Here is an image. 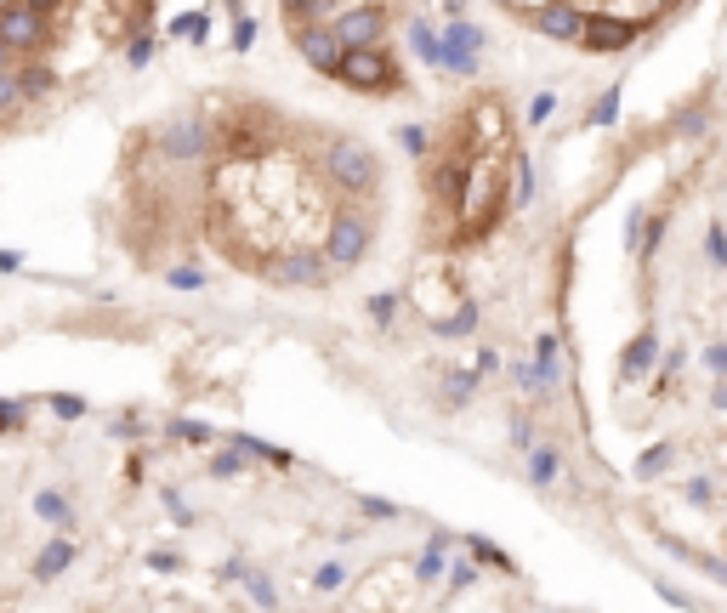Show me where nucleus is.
Wrapping results in <instances>:
<instances>
[{
	"mask_svg": "<svg viewBox=\"0 0 727 613\" xmlns=\"http://www.w3.org/2000/svg\"><path fill=\"white\" fill-rule=\"evenodd\" d=\"M324 176H330L336 188H347V193H370L375 182H381V159H375L370 142L330 137L324 142Z\"/></svg>",
	"mask_w": 727,
	"mask_h": 613,
	"instance_id": "nucleus-1",
	"label": "nucleus"
},
{
	"mask_svg": "<svg viewBox=\"0 0 727 613\" xmlns=\"http://www.w3.org/2000/svg\"><path fill=\"white\" fill-rule=\"evenodd\" d=\"M336 80H341L347 91H364V97H392V91L404 86L398 63H392L381 46H364V52H341Z\"/></svg>",
	"mask_w": 727,
	"mask_h": 613,
	"instance_id": "nucleus-2",
	"label": "nucleus"
},
{
	"mask_svg": "<svg viewBox=\"0 0 727 613\" xmlns=\"http://www.w3.org/2000/svg\"><path fill=\"white\" fill-rule=\"evenodd\" d=\"M370 222L358 211H341L336 222H330V233H324V262L336 267V273H347V267H358L364 256H370Z\"/></svg>",
	"mask_w": 727,
	"mask_h": 613,
	"instance_id": "nucleus-3",
	"label": "nucleus"
},
{
	"mask_svg": "<svg viewBox=\"0 0 727 613\" xmlns=\"http://www.w3.org/2000/svg\"><path fill=\"white\" fill-rule=\"evenodd\" d=\"M0 40L12 52H40L52 40V12L46 6H0Z\"/></svg>",
	"mask_w": 727,
	"mask_h": 613,
	"instance_id": "nucleus-4",
	"label": "nucleus"
},
{
	"mask_svg": "<svg viewBox=\"0 0 727 613\" xmlns=\"http://www.w3.org/2000/svg\"><path fill=\"white\" fill-rule=\"evenodd\" d=\"M330 29H336V40L347 46V52H364V46H381L387 12H381V6H336Z\"/></svg>",
	"mask_w": 727,
	"mask_h": 613,
	"instance_id": "nucleus-5",
	"label": "nucleus"
},
{
	"mask_svg": "<svg viewBox=\"0 0 727 613\" xmlns=\"http://www.w3.org/2000/svg\"><path fill=\"white\" fill-rule=\"evenodd\" d=\"M637 23H648V18H608V12H591L586 29H580V46H586V52H620V46L637 40Z\"/></svg>",
	"mask_w": 727,
	"mask_h": 613,
	"instance_id": "nucleus-6",
	"label": "nucleus"
},
{
	"mask_svg": "<svg viewBox=\"0 0 727 613\" xmlns=\"http://www.w3.org/2000/svg\"><path fill=\"white\" fill-rule=\"evenodd\" d=\"M438 52H444L449 74H478V52H483V29L472 23H449V35H438Z\"/></svg>",
	"mask_w": 727,
	"mask_h": 613,
	"instance_id": "nucleus-7",
	"label": "nucleus"
},
{
	"mask_svg": "<svg viewBox=\"0 0 727 613\" xmlns=\"http://www.w3.org/2000/svg\"><path fill=\"white\" fill-rule=\"evenodd\" d=\"M160 148H165V159H205L211 154V125L194 120V114L188 120H171L160 131Z\"/></svg>",
	"mask_w": 727,
	"mask_h": 613,
	"instance_id": "nucleus-8",
	"label": "nucleus"
},
{
	"mask_svg": "<svg viewBox=\"0 0 727 613\" xmlns=\"http://www.w3.org/2000/svg\"><path fill=\"white\" fill-rule=\"evenodd\" d=\"M296 46H302V57H307V63H313V69L336 80V69H341V52H347V46H341V40H336V29H330V23H313V29H302V35H296Z\"/></svg>",
	"mask_w": 727,
	"mask_h": 613,
	"instance_id": "nucleus-9",
	"label": "nucleus"
},
{
	"mask_svg": "<svg viewBox=\"0 0 727 613\" xmlns=\"http://www.w3.org/2000/svg\"><path fill=\"white\" fill-rule=\"evenodd\" d=\"M279 284H324L330 279V262H324V250H290L284 262L267 267Z\"/></svg>",
	"mask_w": 727,
	"mask_h": 613,
	"instance_id": "nucleus-10",
	"label": "nucleus"
},
{
	"mask_svg": "<svg viewBox=\"0 0 727 613\" xmlns=\"http://www.w3.org/2000/svg\"><path fill=\"white\" fill-rule=\"evenodd\" d=\"M517 18L551 40H580V29H586V12H574V6H540V12H517Z\"/></svg>",
	"mask_w": 727,
	"mask_h": 613,
	"instance_id": "nucleus-11",
	"label": "nucleus"
},
{
	"mask_svg": "<svg viewBox=\"0 0 727 613\" xmlns=\"http://www.w3.org/2000/svg\"><path fill=\"white\" fill-rule=\"evenodd\" d=\"M233 449L239 455H250V460H267V466H296V455L290 449H279V443H262V438H245V432H233Z\"/></svg>",
	"mask_w": 727,
	"mask_h": 613,
	"instance_id": "nucleus-12",
	"label": "nucleus"
},
{
	"mask_svg": "<svg viewBox=\"0 0 727 613\" xmlns=\"http://www.w3.org/2000/svg\"><path fill=\"white\" fill-rule=\"evenodd\" d=\"M69 562H74V540H52V545H46V551L35 557V579L46 585V579H57L63 568H69Z\"/></svg>",
	"mask_w": 727,
	"mask_h": 613,
	"instance_id": "nucleus-13",
	"label": "nucleus"
},
{
	"mask_svg": "<svg viewBox=\"0 0 727 613\" xmlns=\"http://www.w3.org/2000/svg\"><path fill=\"white\" fill-rule=\"evenodd\" d=\"M449 534H432V540H426V551H421V562H415V579H421V585H432V579L444 574V551H449Z\"/></svg>",
	"mask_w": 727,
	"mask_h": 613,
	"instance_id": "nucleus-14",
	"label": "nucleus"
},
{
	"mask_svg": "<svg viewBox=\"0 0 727 613\" xmlns=\"http://www.w3.org/2000/svg\"><path fill=\"white\" fill-rule=\"evenodd\" d=\"M35 511H40V523H52V528H69L74 523V511H69V500H63V489H40L35 494Z\"/></svg>",
	"mask_w": 727,
	"mask_h": 613,
	"instance_id": "nucleus-15",
	"label": "nucleus"
},
{
	"mask_svg": "<svg viewBox=\"0 0 727 613\" xmlns=\"http://www.w3.org/2000/svg\"><path fill=\"white\" fill-rule=\"evenodd\" d=\"M171 35L188 40V46H205V35H211V12H182V18H171Z\"/></svg>",
	"mask_w": 727,
	"mask_h": 613,
	"instance_id": "nucleus-16",
	"label": "nucleus"
},
{
	"mask_svg": "<svg viewBox=\"0 0 727 613\" xmlns=\"http://www.w3.org/2000/svg\"><path fill=\"white\" fill-rule=\"evenodd\" d=\"M557 466H563V460H557V449H546V443H540V449H529V483H540V489H546L551 477H557Z\"/></svg>",
	"mask_w": 727,
	"mask_h": 613,
	"instance_id": "nucleus-17",
	"label": "nucleus"
},
{
	"mask_svg": "<svg viewBox=\"0 0 727 613\" xmlns=\"http://www.w3.org/2000/svg\"><path fill=\"white\" fill-rule=\"evenodd\" d=\"M46 91H52V69H23L18 74V103H35Z\"/></svg>",
	"mask_w": 727,
	"mask_h": 613,
	"instance_id": "nucleus-18",
	"label": "nucleus"
},
{
	"mask_svg": "<svg viewBox=\"0 0 727 613\" xmlns=\"http://www.w3.org/2000/svg\"><path fill=\"white\" fill-rule=\"evenodd\" d=\"M409 46H415V52H421L426 63H438V69H444V52H438V35H432V29H426L421 18L409 23Z\"/></svg>",
	"mask_w": 727,
	"mask_h": 613,
	"instance_id": "nucleus-19",
	"label": "nucleus"
},
{
	"mask_svg": "<svg viewBox=\"0 0 727 613\" xmlns=\"http://www.w3.org/2000/svg\"><path fill=\"white\" fill-rule=\"evenodd\" d=\"M228 12H233V40L228 46L233 52H250V46H256V18H250L245 6H228Z\"/></svg>",
	"mask_w": 727,
	"mask_h": 613,
	"instance_id": "nucleus-20",
	"label": "nucleus"
},
{
	"mask_svg": "<svg viewBox=\"0 0 727 613\" xmlns=\"http://www.w3.org/2000/svg\"><path fill=\"white\" fill-rule=\"evenodd\" d=\"M648 358H654V335H637V341H631V347H625V375H642V369H648Z\"/></svg>",
	"mask_w": 727,
	"mask_h": 613,
	"instance_id": "nucleus-21",
	"label": "nucleus"
},
{
	"mask_svg": "<svg viewBox=\"0 0 727 613\" xmlns=\"http://www.w3.org/2000/svg\"><path fill=\"white\" fill-rule=\"evenodd\" d=\"M245 591H250V602H256V608L279 613V591L267 585V574H245Z\"/></svg>",
	"mask_w": 727,
	"mask_h": 613,
	"instance_id": "nucleus-22",
	"label": "nucleus"
},
{
	"mask_svg": "<svg viewBox=\"0 0 727 613\" xmlns=\"http://www.w3.org/2000/svg\"><path fill=\"white\" fill-rule=\"evenodd\" d=\"M165 432H171L177 443H211V438H216V432H211L205 421H182V415H177L171 426H165Z\"/></svg>",
	"mask_w": 727,
	"mask_h": 613,
	"instance_id": "nucleus-23",
	"label": "nucleus"
},
{
	"mask_svg": "<svg viewBox=\"0 0 727 613\" xmlns=\"http://www.w3.org/2000/svg\"><path fill=\"white\" fill-rule=\"evenodd\" d=\"M46 403H52V415H57V421H80V415L91 409V403H86V398H74V392H52Z\"/></svg>",
	"mask_w": 727,
	"mask_h": 613,
	"instance_id": "nucleus-24",
	"label": "nucleus"
},
{
	"mask_svg": "<svg viewBox=\"0 0 727 613\" xmlns=\"http://www.w3.org/2000/svg\"><path fill=\"white\" fill-rule=\"evenodd\" d=\"M148 57H154V35L142 29V35H131V46H125V63H131V69H148Z\"/></svg>",
	"mask_w": 727,
	"mask_h": 613,
	"instance_id": "nucleus-25",
	"label": "nucleus"
},
{
	"mask_svg": "<svg viewBox=\"0 0 727 613\" xmlns=\"http://www.w3.org/2000/svg\"><path fill=\"white\" fill-rule=\"evenodd\" d=\"M341 585H347V568H341V562H324L319 574H313V591H324V596L341 591Z\"/></svg>",
	"mask_w": 727,
	"mask_h": 613,
	"instance_id": "nucleus-26",
	"label": "nucleus"
},
{
	"mask_svg": "<svg viewBox=\"0 0 727 613\" xmlns=\"http://www.w3.org/2000/svg\"><path fill=\"white\" fill-rule=\"evenodd\" d=\"M472 330H478V307H461L455 318H444V324H438V335H472Z\"/></svg>",
	"mask_w": 727,
	"mask_h": 613,
	"instance_id": "nucleus-27",
	"label": "nucleus"
},
{
	"mask_svg": "<svg viewBox=\"0 0 727 613\" xmlns=\"http://www.w3.org/2000/svg\"><path fill=\"white\" fill-rule=\"evenodd\" d=\"M165 284H171V290H199V284H205V273H199V267H171V273H165Z\"/></svg>",
	"mask_w": 727,
	"mask_h": 613,
	"instance_id": "nucleus-28",
	"label": "nucleus"
},
{
	"mask_svg": "<svg viewBox=\"0 0 727 613\" xmlns=\"http://www.w3.org/2000/svg\"><path fill=\"white\" fill-rule=\"evenodd\" d=\"M239 472H245V455H239V449H228V455L211 460V477H239Z\"/></svg>",
	"mask_w": 727,
	"mask_h": 613,
	"instance_id": "nucleus-29",
	"label": "nucleus"
},
{
	"mask_svg": "<svg viewBox=\"0 0 727 613\" xmlns=\"http://www.w3.org/2000/svg\"><path fill=\"white\" fill-rule=\"evenodd\" d=\"M370 318L381 324V330H387L392 318H398V296H370Z\"/></svg>",
	"mask_w": 727,
	"mask_h": 613,
	"instance_id": "nucleus-30",
	"label": "nucleus"
},
{
	"mask_svg": "<svg viewBox=\"0 0 727 613\" xmlns=\"http://www.w3.org/2000/svg\"><path fill=\"white\" fill-rule=\"evenodd\" d=\"M398 142L409 154H426V125H398Z\"/></svg>",
	"mask_w": 727,
	"mask_h": 613,
	"instance_id": "nucleus-31",
	"label": "nucleus"
},
{
	"mask_svg": "<svg viewBox=\"0 0 727 613\" xmlns=\"http://www.w3.org/2000/svg\"><path fill=\"white\" fill-rule=\"evenodd\" d=\"M364 517H375V523H392V517H398V506H392V500H375V494H364Z\"/></svg>",
	"mask_w": 727,
	"mask_h": 613,
	"instance_id": "nucleus-32",
	"label": "nucleus"
},
{
	"mask_svg": "<svg viewBox=\"0 0 727 613\" xmlns=\"http://www.w3.org/2000/svg\"><path fill=\"white\" fill-rule=\"evenodd\" d=\"M18 426H23V403L0 398V432H18Z\"/></svg>",
	"mask_w": 727,
	"mask_h": 613,
	"instance_id": "nucleus-33",
	"label": "nucleus"
},
{
	"mask_svg": "<svg viewBox=\"0 0 727 613\" xmlns=\"http://www.w3.org/2000/svg\"><path fill=\"white\" fill-rule=\"evenodd\" d=\"M148 568H154V574H177L182 557H177V551H148Z\"/></svg>",
	"mask_w": 727,
	"mask_h": 613,
	"instance_id": "nucleus-34",
	"label": "nucleus"
},
{
	"mask_svg": "<svg viewBox=\"0 0 727 613\" xmlns=\"http://www.w3.org/2000/svg\"><path fill=\"white\" fill-rule=\"evenodd\" d=\"M18 108V74H0V114Z\"/></svg>",
	"mask_w": 727,
	"mask_h": 613,
	"instance_id": "nucleus-35",
	"label": "nucleus"
},
{
	"mask_svg": "<svg viewBox=\"0 0 727 613\" xmlns=\"http://www.w3.org/2000/svg\"><path fill=\"white\" fill-rule=\"evenodd\" d=\"M472 551H478L483 562H495L500 574H506V568H512V562H506V551H495V545H489V540H472Z\"/></svg>",
	"mask_w": 727,
	"mask_h": 613,
	"instance_id": "nucleus-36",
	"label": "nucleus"
},
{
	"mask_svg": "<svg viewBox=\"0 0 727 613\" xmlns=\"http://www.w3.org/2000/svg\"><path fill=\"white\" fill-rule=\"evenodd\" d=\"M551 108H557V97H551V91H540V97L529 103V125H540V120L551 114Z\"/></svg>",
	"mask_w": 727,
	"mask_h": 613,
	"instance_id": "nucleus-37",
	"label": "nucleus"
},
{
	"mask_svg": "<svg viewBox=\"0 0 727 613\" xmlns=\"http://www.w3.org/2000/svg\"><path fill=\"white\" fill-rule=\"evenodd\" d=\"M472 579H478V568H472V562H455V568H449V585H455V591H466Z\"/></svg>",
	"mask_w": 727,
	"mask_h": 613,
	"instance_id": "nucleus-38",
	"label": "nucleus"
},
{
	"mask_svg": "<svg viewBox=\"0 0 727 613\" xmlns=\"http://www.w3.org/2000/svg\"><path fill=\"white\" fill-rule=\"evenodd\" d=\"M165 511H171V517H177L182 528L194 523V511H188V506H182V500H177V489H165Z\"/></svg>",
	"mask_w": 727,
	"mask_h": 613,
	"instance_id": "nucleus-39",
	"label": "nucleus"
},
{
	"mask_svg": "<svg viewBox=\"0 0 727 613\" xmlns=\"http://www.w3.org/2000/svg\"><path fill=\"white\" fill-rule=\"evenodd\" d=\"M705 245H710V262L722 267V262H727V233H722V228H710V239H705Z\"/></svg>",
	"mask_w": 727,
	"mask_h": 613,
	"instance_id": "nucleus-40",
	"label": "nucleus"
},
{
	"mask_svg": "<svg viewBox=\"0 0 727 613\" xmlns=\"http://www.w3.org/2000/svg\"><path fill=\"white\" fill-rule=\"evenodd\" d=\"M614 108H620V97H614V91H608L603 103L591 108V120H597V125H603V120H614Z\"/></svg>",
	"mask_w": 727,
	"mask_h": 613,
	"instance_id": "nucleus-41",
	"label": "nucleus"
},
{
	"mask_svg": "<svg viewBox=\"0 0 727 613\" xmlns=\"http://www.w3.org/2000/svg\"><path fill=\"white\" fill-rule=\"evenodd\" d=\"M114 438H142V421H131V415H120V421H114Z\"/></svg>",
	"mask_w": 727,
	"mask_h": 613,
	"instance_id": "nucleus-42",
	"label": "nucleus"
},
{
	"mask_svg": "<svg viewBox=\"0 0 727 613\" xmlns=\"http://www.w3.org/2000/svg\"><path fill=\"white\" fill-rule=\"evenodd\" d=\"M705 364L716 369V375H727V347H710V352H705Z\"/></svg>",
	"mask_w": 727,
	"mask_h": 613,
	"instance_id": "nucleus-43",
	"label": "nucleus"
},
{
	"mask_svg": "<svg viewBox=\"0 0 727 613\" xmlns=\"http://www.w3.org/2000/svg\"><path fill=\"white\" fill-rule=\"evenodd\" d=\"M216 579H222V585H233V579H245V562H222V574H216Z\"/></svg>",
	"mask_w": 727,
	"mask_h": 613,
	"instance_id": "nucleus-44",
	"label": "nucleus"
},
{
	"mask_svg": "<svg viewBox=\"0 0 727 613\" xmlns=\"http://www.w3.org/2000/svg\"><path fill=\"white\" fill-rule=\"evenodd\" d=\"M18 267H23L18 250H0V273H18Z\"/></svg>",
	"mask_w": 727,
	"mask_h": 613,
	"instance_id": "nucleus-45",
	"label": "nucleus"
},
{
	"mask_svg": "<svg viewBox=\"0 0 727 613\" xmlns=\"http://www.w3.org/2000/svg\"><path fill=\"white\" fill-rule=\"evenodd\" d=\"M0 74H12V46L0 40Z\"/></svg>",
	"mask_w": 727,
	"mask_h": 613,
	"instance_id": "nucleus-46",
	"label": "nucleus"
},
{
	"mask_svg": "<svg viewBox=\"0 0 727 613\" xmlns=\"http://www.w3.org/2000/svg\"><path fill=\"white\" fill-rule=\"evenodd\" d=\"M716 403H722V409H727V381H722V386H716Z\"/></svg>",
	"mask_w": 727,
	"mask_h": 613,
	"instance_id": "nucleus-47",
	"label": "nucleus"
}]
</instances>
